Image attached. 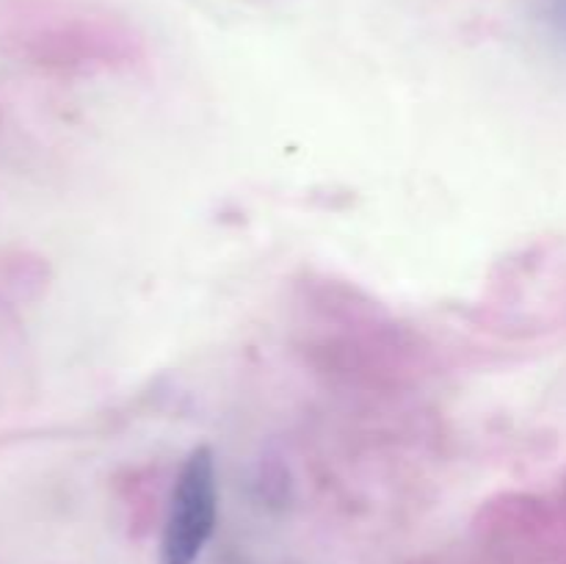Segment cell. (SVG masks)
Segmentation results:
<instances>
[{
	"instance_id": "2",
	"label": "cell",
	"mask_w": 566,
	"mask_h": 564,
	"mask_svg": "<svg viewBox=\"0 0 566 564\" xmlns=\"http://www.w3.org/2000/svg\"><path fill=\"white\" fill-rule=\"evenodd\" d=\"M547 17L558 33L566 36V0H547Z\"/></svg>"
},
{
	"instance_id": "1",
	"label": "cell",
	"mask_w": 566,
	"mask_h": 564,
	"mask_svg": "<svg viewBox=\"0 0 566 564\" xmlns=\"http://www.w3.org/2000/svg\"><path fill=\"white\" fill-rule=\"evenodd\" d=\"M219 523V473L210 448H193L171 487L158 564H197Z\"/></svg>"
}]
</instances>
